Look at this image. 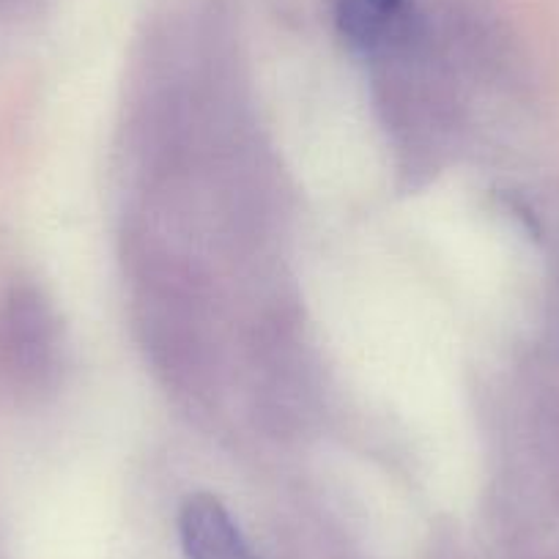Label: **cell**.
<instances>
[{"instance_id": "obj_3", "label": "cell", "mask_w": 559, "mask_h": 559, "mask_svg": "<svg viewBox=\"0 0 559 559\" xmlns=\"http://www.w3.org/2000/svg\"><path fill=\"white\" fill-rule=\"evenodd\" d=\"M414 14V0H335L337 31L362 52L384 50Z\"/></svg>"}, {"instance_id": "obj_1", "label": "cell", "mask_w": 559, "mask_h": 559, "mask_svg": "<svg viewBox=\"0 0 559 559\" xmlns=\"http://www.w3.org/2000/svg\"><path fill=\"white\" fill-rule=\"evenodd\" d=\"M0 352L9 370L20 379H36L47 370L52 354V326L47 305L34 288H17L9 294L0 313Z\"/></svg>"}, {"instance_id": "obj_2", "label": "cell", "mask_w": 559, "mask_h": 559, "mask_svg": "<svg viewBox=\"0 0 559 559\" xmlns=\"http://www.w3.org/2000/svg\"><path fill=\"white\" fill-rule=\"evenodd\" d=\"M187 559H258L228 510L214 497H190L179 515Z\"/></svg>"}]
</instances>
